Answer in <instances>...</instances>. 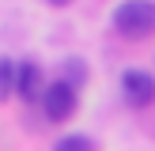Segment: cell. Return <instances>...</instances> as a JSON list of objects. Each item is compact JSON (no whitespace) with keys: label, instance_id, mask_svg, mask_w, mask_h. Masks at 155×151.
Here are the masks:
<instances>
[{"label":"cell","instance_id":"obj_1","mask_svg":"<svg viewBox=\"0 0 155 151\" xmlns=\"http://www.w3.org/2000/svg\"><path fill=\"white\" fill-rule=\"evenodd\" d=\"M114 27H117L121 38H133V42L155 34V0H125V4H117Z\"/></svg>","mask_w":155,"mask_h":151},{"label":"cell","instance_id":"obj_2","mask_svg":"<svg viewBox=\"0 0 155 151\" xmlns=\"http://www.w3.org/2000/svg\"><path fill=\"white\" fill-rule=\"evenodd\" d=\"M121 91H125V102L129 106H151L155 102V76L140 72V68H129L125 76H121Z\"/></svg>","mask_w":155,"mask_h":151},{"label":"cell","instance_id":"obj_3","mask_svg":"<svg viewBox=\"0 0 155 151\" xmlns=\"http://www.w3.org/2000/svg\"><path fill=\"white\" fill-rule=\"evenodd\" d=\"M42 106H45V113H49V121H64L68 113L76 110V91H72V83H49L45 87V95H42Z\"/></svg>","mask_w":155,"mask_h":151},{"label":"cell","instance_id":"obj_4","mask_svg":"<svg viewBox=\"0 0 155 151\" xmlns=\"http://www.w3.org/2000/svg\"><path fill=\"white\" fill-rule=\"evenodd\" d=\"M15 95L23 98H42V72H38V64H19V83H15Z\"/></svg>","mask_w":155,"mask_h":151},{"label":"cell","instance_id":"obj_5","mask_svg":"<svg viewBox=\"0 0 155 151\" xmlns=\"http://www.w3.org/2000/svg\"><path fill=\"white\" fill-rule=\"evenodd\" d=\"M15 83H19V68H15V60L4 57L0 60V102L15 95Z\"/></svg>","mask_w":155,"mask_h":151},{"label":"cell","instance_id":"obj_6","mask_svg":"<svg viewBox=\"0 0 155 151\" xmlns=\"http://www.w3.org/2000/svg\"><path fill=\"white\" fill-rule=\"evenodd\" d=\"M53 151H95V143H91L87 136H64Z\"/></svg>","mask_w":155,"mask_h":151},{"label":"cell","instance_id":"obj_7","mask_svg":"<svg viewBox=\"0 0 155 151\" xmlns=\"http://www.w3.org/2000/svg\"><path fill=\"white\" fill-rule=\"evenodd\" d=\"M49 4H57V8H64V4H72V0H49Z\"/></svg>","mask_w":155,"mask_h":151}]
</instances>
